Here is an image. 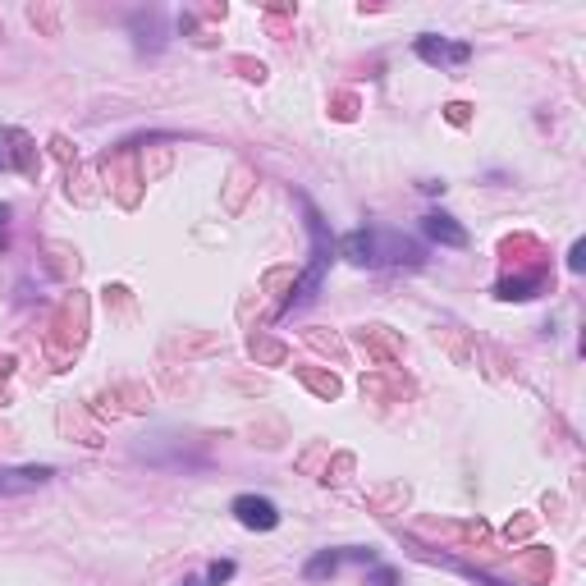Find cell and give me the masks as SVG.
I'll use <instances>...</instances> for the list:
<instances>
[{"mask_svg":"<svg viewBox=\"0 0 586 586\" xmlns=\"http://www.w3.org/2000/svg\"><path fill=\"white\" fill-rule=\"evenodd\" d=\"M51 477H55V467H46V463L0 467V495H28V490H42Z\"/></svg>","mask_w":586,"mask_h":586,"instance_id":"obj_5","label":"cell"},{"mask_svg":"<svg viewBox=\"0 0 586 586\" xmlns=\"http://www.w3.org/2000/svg\"><path fill=\"white\" fill-rule=\"evenodd\" d=\"M339 252H344L353 266L362 271H380V266H422V243L399 234V229H353L339 239Z\"/></svg>","mask_w":586,"mask_h":586,"instance_id":"obj_1","label":"cell"},{"mask_svg":"<svg viewBox=\"0 0 586 586\" xmlns=\"http://www.w3.org/2000/svg\"><path fill=\"white\" fill-rule=\"evenodd\" d=\"M303 202V216H307V234H312V266L303 271V280H298V289H293V298L284 303V316L289 312H303L307 303L316 298V289H321V280H326V271H330V261H335V252H339V243L330 239V229H326V220H321V211L307 202V197H298Z\"/></svg>","mask_w":586,"mask_h":586,"instance_id":"obj_2","label":"cell"},{"mask_svg":"<svg viewBox=\"0 0 586 586\" xmlns=\"http://www.w3.org/2000/svg\"><path fill=\"white\" fill-rule=\"evenodd\" d=\"M229 513H234L239 527H248V532H275V527H280V504L266 500V495H234V500H229Z\"/></svg>","mask_w":586,"mask_h":586,"instance_id":"obj_3","label":"cell"},{"mask_svg":"<svg viewBox=\"0 0 586 586\" xmlns=\"http://www.w3.org/2000/svg\"><path fill=\"white\" fill-rule=\"evenodd\" d=\"M367 586H399V577H394V568H376V573L367 577Z\"/></svg>","mask_w":586,"mask_h":586,"instance_id":"obj_10","label":"cell"},{"mask_svg":"<svg viewBox=\"0 0 586 586\" xmlns=\"http://www.w3.org/2000/svg\"><path fill=\"white\" fill-rule=\"evenodd\" d=\"M422 234L431 243H440V248H467V229L458 225L449 211H426V216H422Z\"/></svg>","mask_w":586,"mask_h":586,"instance_id":"obj_7","label":"cell"},{"mask_svg":"<svg viewBox=\"0 0 586 586\" xmlns=\"http://www.w3.org/2000/svg\"><path fill=\"white\" fill-rule=\"evenodd\" d=\"M229 577H234V559H216V564L207 568V582H211V586L229 582Z\"/></svg>","mask_w":586,"mask_h":586,"instance_id":"obj_9","label":"cell"},{"mask_svg":"<svg viewBox=\"0 0 586 586\" xmlns=\"http://www.w3.org/2000/svg\"><path fill=\"white\" fill-rule=\"evenodd\" d=\"M582 243H573V252H568V271H582Z\"/></svg>","mask_w":586,"mask_h":586,"instance_id":"obj_11","label":"cell"},{"mask_svg":"<svg viewBox=\"0 0 586 586\" xmlns=\"http://www.w3.org/2000/svg\"><path fill=\"white\" fill-rule=\"evenodd\" d=\"M184 586H211V582H207V577H188Z\"/></svg>","mask_w":586,"mask_h":586,"instance_id":"obj_12","label":"cell"},{"mask_svg":"<svg viewBox=\"0 0 586 586\" xmlns=\"http://www.w3.org/2000/svg\"><path fill=\"white\" fill-rule=\"evenodd\" d=\"M532 293H536V280H504L500 284V298H518L522 303V298H532Z\"/></svg>","mask_w":586,"mask_h":586,"instance_id":"obj_8","label":"cell"},{"mask_svg":"<svg viewBox=\"0 0 586 586\" xmlns=\"http://www.w3.org/2000/svg\"><path fill=\"white\" fill-rule=\"evenodd\" d=\"M417 55H422L426 65H435V69H449V65H463L467 55H472V46L467 42H445V37H435V33H422L417 37Z\"/></svg>","mask_w":586,"mask_h":586,"instance_id":"obj_6","label":"cell"},{"mask_svg":"<svg viewBox=\"0 0 586 586\" xmlns=\"http://www.w3.org/2000/svg\"><path fill=\"white\" fill-rule=\"evenodd\" d=\"M344 564H376V550H358V545H348V550H321L303 564V577L307 582H321V577H335Z\"/></svg>","mask_w":586,"mask_h":586,"instance_id":"obj_4","label":"cell"}]
</instances>
